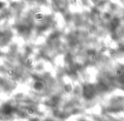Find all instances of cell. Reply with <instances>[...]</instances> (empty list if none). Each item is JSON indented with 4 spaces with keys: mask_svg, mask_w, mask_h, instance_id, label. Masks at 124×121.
I'll return each mask as SVG.
<instances>
[{
    "mask_svg": "<svg viewBox=\"0 0 124 121\" xmlns=\"http://www.w3.org/2000/svg\"><path fill=\"white\" fill-rule=\"evenodd\" d=\"M27 113H34L33 108H27Z\"/></svg>",
    "mask_w": 124,
    "mask_h": 121,
    "instance_id": "1",
    "label": "cell"
}]
</instances>
